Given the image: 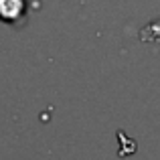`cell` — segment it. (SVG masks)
<instances>
[{
    "mask_svg": "<svg viewBox=\"0 0 160 160\" xmlns=\"http://www.w3.org/2000/svg\"><path fill=\"white\" fill-rule=\"evenodd\" d=\"M24 0H0V18L4 22H16L24 14Z\"/></svg>",
    "mask_w": 160,
    "mask_h": 160,
    "instance_id": "obj_1",
    "label": "cell"
}]
</instances>
